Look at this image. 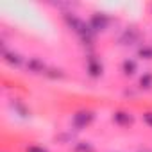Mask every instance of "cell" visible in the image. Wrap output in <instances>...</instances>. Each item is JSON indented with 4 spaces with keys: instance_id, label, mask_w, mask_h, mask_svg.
Returning a JSON list of instances; mask_svg holds the SVG:
<instances>
[{
    "instance_id": "6da1fadb",
    "label": "cell",
    "mask_w": 152,
    "mask_h": 152,
    "mask_svg": "<svg viewBox=\"0 0 152 152\" xmlns=\"http://www.w3.org/2000/svg\"><path fill=\"white\" fill-rule=\"evenodd\" d=\"M63 22H64V25H66V27H68L75 36L81 39V43H83V45L91 47V45L95 43L97 34L91 31V27H90V23H88V22H84L83 18H79L75 13L64 11V13H63Z\"/></svg>"
},
{
    "instance_id": "7a4b0ae2",
    "label": "cell",
    "mask_w": 152,
    "mask_h": 152,
    "mask_svg": "<svg viewBox=\"0 0 152 152\" xmlns=\"http://www.w3.org/2000/svg\"><path fill=\"white\" fill-rule=\"evenodd\" d=\"M95 122V111L91 109H79L72 116V127L75 131H84Z\"/></svg>"
},
{
    "instance_id": "3957f363",
    "label": "cell",
    "mask_w": 152,
    "mask_h": 152,
    "mask_svg": "<svg viewBox=\"0 0 152 152\" xmlns=\"http://www.w3.org/2000/svg\"><path fill=\"white\" fill-rule=\"evenodd\" d=\"M88 23H90V27H91V31L95 34H100V32H106L109 29L111 16L106 15V13H93L90 16V20H88Z\"/></svg>"
},
{
    "instance_id": "277c9868",
    "label": "cell",
    "mask_w": 152,
    "mask_h": 152,
    "mask_svg": "<svg viewBox=\"0 0 152 152\" xmlns=\"http://www.w3.org/2000/svg\"><path fill=\"white\" fill-rule=\"evenodd\" d=\"M86 72H88V75H90L91 79H100L102 73H104V64H102V61H100L97 56L90 54V56L86 57Z\"/></svg>"
},
{
    "instance_id": "5b68a950",
    "label": "cell",
    "mask_w": 152,
    "mask_h": 152,
    "mask_svg": "<svg viewBox=\"0 0 152 152\" xmlns=\"http://www.w3.org/2000/svg\"><path fill=\"white\" fill-rule=\"evenodd\" d=\"M140 39H141V32H140L138 29H134V27H129V29H125V31L120 34L118 43H120L122 47H132V45L140 43Z\"/></svg>"
},
{
    "instance_id": "8992f818",
    "label": "cell",
    "mask_w": 152,
    "mask_h": 152,
    "mask_svg": "<svg viewBox=\"0 0 152 152\" xmlns=\"http://www.w3.org/2000/svg\"><path fill=\"white\" fill-rule=\"evenodd\" d=\"M25 68H27V72L29 73H32V75H45V72H47V64L43 63V59L41 57H29V61L25 63Z\"/></svg>"
},
{
    "instance_id": "52a82bcc",
    "label": "cell",
    "mask_w": 152,
    "mask_h": 152,
    "mask_svg": "<svg viewBox=\"0 0 152 152\" xmlns=\"http://www.w3.org/2000/svg\"><path fill=\"white\" fill-rule=\"evenodd\" d=\"M113 122L118 125V127H131L134 124V115L131 111H125V109H118L113 113Z\"/></svg>"
},
{
    "instance_id": "ba28073f",
    "label": "cell",
    "mask_w": 152,
    "mask_h": 152,
    "mask_svg": "<svg viewBox=\"0 0 152 152\" xmlns=\"http://www.w3.org/2000/svg\"><path fill=\"white\" fill-rule=\"evenodd\" d=\"M2 59H4V63H7L9 66H15V68H18V66L23 64V57L18 52L7 50L6 47H2Z\"/></svg>"
},
{
    "instance_id": "9c48e42d",
    "label": "cell",
    "mask_w": 152,
    "mask_h": 152,
    "mask_svg": "<svg viewBox=\"0 0 152 152\" xmlns=\"http://www.w3.org/2000/svg\"><path fill=\"white\" fill-rule=\"evenodd\" d=\"M11 107H13L15 113H16L18 116H22V118H29V116H31V109H29V106H27L23 100H20V99H13Z\"/></svg>"
},
{
    "instance_id": "30bf717a",
    "label": "cell",
    "mask_w": 152,
    "mask_h": 152,
    "mask_svg": "<svg viewBox=\"0 0 152 152\" xmlns=\"http://www.w3.org/2000/svg\"><path fill=\"white\" fill-rule=\"evenodd\" d=\"M136 72H138V63L134 59L127 57L122 61V73L125 77H132V75H136Z\"/></svg>"
},
{
    "instance_id": "8fae6325",
    "label": "cell",
    "mask_w": 152,
    "mask_h": 152,
    "mask_svg": "<svg viewBox=\"0 0 152 152\" xmlns=\"http://www.w3.org/2000/svg\"><path fill=\"white\" fill-rule=\"evenodd\" d=\"M138 88L141 91H150L152 90V72H145L140 81H138Z\"/></svg>"
},
{
    "instance_id": "7c38bea8",
    "label": "cell",
    "mask_w": 152,
    "mask_h": 152,
    "mask_svg": "<svg viewBox=\"0 0 152 152\" xmlns=\"http://www.w3.org/2000/svg\"><path fill=\"white\" fill-rule=\"evenodd\" d=\"M73 152H97V148L93 147V143H90V141H77L73 145V148H72Z\"/></svg>"
},
{
    "instance_id": "4fadbf2b",
    "label": "cell",
    "mask_w": 152,
    "mask_h": 152,
    "mask_svg": "<svg viewBox=\"0 0 152 152\" xmlns=\"http://www.w3.org/2000/svg\"><path fill=\"white\" fill-rule=\"evenodd\" d=\"M45 77H48V79H64V77H66V73H64L61 68L48 66V68H47V72H45Z\"/></svg>"
},
{
    "instance_id": "5bb4252c",
    "label": "cell",
    "mask_w": 152,
    "mask_h": 152,
    "mask_svg": "<svg viewBox=\"0 0 152 152\" xmlns=\"http://www.w3.org/2000/svg\"><path fill=\"white\" fill-rule=\"evenodd\" d=\"M138 57L145 61H152V45H141L138 48Z\"/></svg>"
},
{
    "instance_id": "9a60e30c",
    "label": "cell",
    "mask_w": 152,
    "mask_h": 152,
    "mask_svg": "<svg viewBox=\"0 0 152 152\" xmlns=\"http://www.w3.org/2000/svg\"><path fill=\"white\" fill-rule=\"evenodd\" d=\"M25 152H48L45 147H39V145H29L25 148Z\"/></svg>"
},
{
    "instance_id": "2e32d148",
    "label": "cell",
    "mask_w": 152,
    "mask_h": 152,
    "mask_svg": "<svg viewBox=\"0 0 152 152\" xmlns=\"http://www.w3.org/2000/svg\"><path fill=\"white\" fill-rule=\"evenodd\" d=\"M143 122H145L148 127H152V111H145V113H143Z\"/></svg>"
},
{
    "instance_id": "e0dca14e",
    "label": "cell",
    "mask_w": 152,
    "mask_h": 152,
    "mask_svg": "<svg viewBox=\"0 0 152 152\" xmlns=\"http://www.w3.org/2000/svg\"><path fill=\"white\" fill-rule=\"evenodd\" d=\"M138 152H152V150H150V148H140Z\"/></svg>"
}]
</instances>
